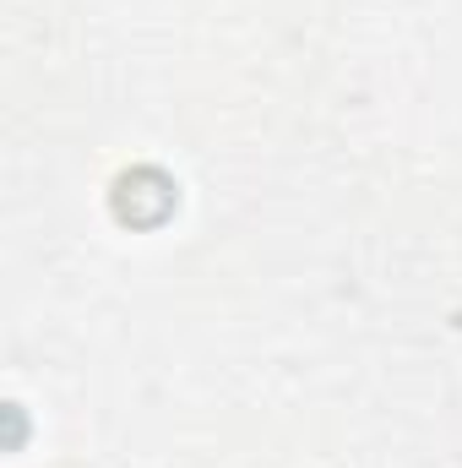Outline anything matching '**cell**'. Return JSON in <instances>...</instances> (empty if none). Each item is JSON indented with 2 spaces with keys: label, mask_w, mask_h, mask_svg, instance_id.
<instances>
[{
  "label": "cell",
  "mask_w": 462,
  "mask_h": 468,
  "mask_svg": "<svg viewBox=\"0 0 462 468\" xmlns=\"http://www.w3.org/2000/svg\"><path fill=\"white\" fill-rule=\"evenodd\" d=\"M174 202H180V186H174L163 169H152V164L125 169V175L115 180V191H110L115 218L131 224V229H158V224L174 213Z\"/></svg>",
  "instance_id": "1"
}]
</instances>
